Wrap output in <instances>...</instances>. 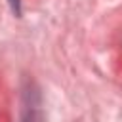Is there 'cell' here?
<instances>
[{"label": "cell", "mask_w": 122, "mask_h": 122, "mask_svg": "<svg viewBox=\"0 0 122 122\" xmlns=\"http://www.w3.org/2000/svg\"><path fill=\"white\" fill-rule=\"evenodd\" d=\"M10 4H11V10L19 15V13H21V4H19V0H10Z\"/></svg>", "instance_id": "obj_1"}]
</instances>
